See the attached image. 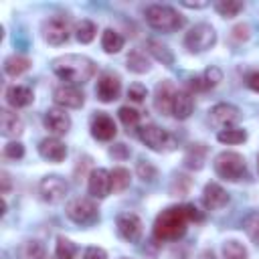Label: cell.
<instances>
[{"mask_svg": "<svg viewBox=\"0 0 259 259\" xmlns=\"http://www.w3.org/2000/svg\"><path fill=\"white\" fill-rule=\"evenodd\" d=\"M53 73L63 79L67 85L87 83L95 75V63L85 55H63L53 63Z\"/></svg>", "mask_w": 259, "mask_h": 259, "instance_id": "cell-1", "label": "cell"}, {"mask_svg": "<svg viewBox=\"0 0 259 259\" xmlns=\"http://www.w3.org/2000/svg\"><path fill=\"white\" fill-rule=\"evenodd\" d=\"M188 214L184 206H168L154 221V239L156 241H178L186 233Z\"/></svg>", "mask_w": 259, "mask_h": 259, "instance_id": "cell-2", "label": "cell"}, {"mask_svg": "<svg viewBox=\"0 0 259 259\" xmlns=\"http://www.w3.org/2000/svg\"><path fill=\"white\" fill-rule=\"evenodd\" d=\"M146 20L152 28L162 32H174L184 26V16L178 14L172 6L166 4H152L146 8Z\"/></svg>", "mask_w": 259, "mask_h": 259, "instance_id": "cell-3", "label": "cell"}, {"mask_svg": "<svg viewBox=\"0 0 259 259\" xmlns=\"http://www.w3.org/2000/svg\"><path fill=\"white\" fill-rule=\"evenodd\" d=\"M214 172L229 180V182H237L245 176L247 172V164H245V158L237 152H221L217 158H214Z\"/></svg>", "mask_w": 259, "mask_h": 259, "instance_id": "cell-4", "label": "cell"}, {"mask_svg": "<svg viewBox=\"0 0 259 259\" xmlns=\"http://www.w3.org/2000/svg\"><path fill=\"white\" fill-rule=\"evenodd\" d=\"M217 42V32L210 24L206 22H200V24H194L186 36H184V47L190 51V53H204L208 51L210 47H214Z\"/></svg>", "mask_w": 259, "mask_h": 259, "instance_id": "cell-5", "label": "cell"}, {"mask_svg": "<svg viewBox=\"0 0 259 259\" xmlns=\"http://www.w3.org/2000/svg\"><path fill=\"white\" fill-rule=\"evenodd\" d=\"M138 138L154 152H166V150L174 148V138L166 130H162L158 125H152V123L150 125H142L138 130Z\"/></svg>", "mask_w": 259, "mask_h": 259, "instance_id": "cell-6", "label": "cell"}, {"mask_svg": "<svg viewBox=\"0 0 259 259\" xmlns=\"http://www.w3.org/2000/svg\"><path fill=\"white\" fill-rule=\"evenodd\" d=\"M65 212H67V217H69L73 223H77V225H91V223H95L97 217H99L97 204H95L93 200H89V198H73V200L67 204Z\"/></svg>", "mask_w": 259, "mask_h": 259, "instance_id": "cell-7", "label": "cell"}, {"mask_svg": "<svg viewBox=\"0 0 259 259\" xmlns=\"http://www.w3.org/2000/svg\"><path fill=\"white\" fill-rule=\"evenodd\" d=\"M42 34H45V40L49 45H63L67 42L69 34H71V26H69V20L65 16H51L49 20L42 22Z\"/></svg>", "mask_w": 259, "mask_h": 259, "instance_id": "cell-8", "label": "cell"}, {"mask_svg": "<svg viewBox=\"0 0 259 259\" xmlns=\"http://www.w3.org/2000/svg\"><path fill=\"white\" fill-rule=\"evenodd\" d=\"M67 182L61 178V176H45L42 180H40V184H38V194H40V198L45 200V202H51V204H55V202H61L63 198H65V194H67Z\"/></svg>", "mask_w": 259, "mask_h": 259, "instance_id": "cell-9", "label": "cell"}, {"mask_svg": "<svg viewBox=\"0 0 259 259\" xmlns=\"http://www.w3.org/2000/svg\"><path fill=\"white\" fill-rule=\"evenodd\" d=\"M208 119L212 125L225 130V127H231L233 123H237L241 119V111H239V107H235L231 103H217L208 111Z\"/></svg>", "mask_w": 259, "mask_h": 259, "instance_id": "cell-10", "label": "cell"}, {"mask_svg": "<svg viewBox=\"0 0 259 259\" xmlns=\"http://www.w3.org/2000/svg\"><path fill=\"white\" fill-rule=\"evenodd\" d=\"M117 225V233L121 239L130 241V243H136L140 237H142V219L136 214V212H121L115 221Z\"/></svg>", "mask_w": 259, "mask_h": 259, "instance_id": "cell-11", "label": "cell"}, {"mask_svg": "<svg viewBox=\"0 0 259 259\" xmlns=\"http://www.w3.org/2000/svg\"><path fill=\"white\" fill-rule=\"evenodd\" d=\"M53 99L57 105L61 107H71V109H79L85 103V95L77 85H59L53 91Z\"/></svg>", "mask_w": 259, "mask_h": 259, "instance_id": "cell-12", "label": "cell"}, {"mask_svg": "<svg viewBox=\"0 0 259 259\" xmlns=\"http://www.w3.org/2000/svg\"><path fill=\"white\" fill-rule=\"evenodd\" d=\"M119 91H121V81L115 73H103L99 79H97V87H95V93H97V99L103 101V103H109L113 99L119 97Z\"/></svg>", "mask_w": 259, "mask_h": 259, "instance_id": "cell-13", "label": "cell"}, {"mask_svg": "<svg viewBox=\"0 0 259 259\" xmlns=\"http://www.w3.org/2000/svg\"><path fill=\"white\" fill-rule=\"evenodd\" d=\"M87 190L95 198H105L113 190L111 188V172H107L105 168H93L89 174Z\"/></svg>", "mask_w": 259, "mask_h": 259, "instance_id": "cell-14", "label": "cell"}, {"mask_svg": "<svg viewBox=\"0 0 259 259\" xmlns=\"http://www.w3.org/2000/svg\"><path fill=\"white\" fill-rule=\"evenodd\" d=\"M176 93H178V89L172 81H160L154 91V107L164 115L172 113V101H174Z\"/></svg>", "mask_w": 259, "mask_h": 259, "instance_id": "cell-15", "label": "cell"}, {"mask_svg": "<svg viewBox=\"0 0 259 259\" xmlns=\"http://www.w3.org/2000/svg\"><path fill=\"white\" fill-rule=\"evenodd\" d=\"M117 134V127H115V121L103 113V111H97L93 117H91V136L95 140H101V142H109L113 140Z\"/></svg>", "mask_w": 259, "mask_h": 259, "instance_id": "cell-16", "label": "cell"}, {"mask_svg": "<svg viewBox=\"0 0 259 259\" xmlns=\"http://www.w3.org/2000/svg\"><path fill=\"white\" fill-rule=\"evenodd\" d=\"M42 123H45V127H47L51 134L63 136V134H67L69 127H71V117H69V113H65V109H61V107H51V109H47V113H45V117H42Z\"/></svg>", "mask_w": 259, "mask_h": 259, "instance_id": "cell-17", "label": "cell"}, {"mask_svg": "<svg viewBox=\"0 0 259 259\" xmlns=\"http://www.w3.org/2000/svg\"><path fill=\"white\" fill-rule=\"evenodd\" d=\"M202 200H204V206H206L208 210H219V208H223V206L229 202V194H227V190H225L221 184L208 182V184L204 186Z\"/></svg>", "mask_w": 259, "mask_h": 259, "instance_id": "cell-18", "label": "cell"}, {"mask_svg": "<svg viewBox=\"0 0 259 259\" xmlns=\"http://www.w3.org/2000/svg\"><path fill=\"white\" fill-rule=\"evenodd\" d=\"M38 154L49 162H63L67 156V148L59 138H45L38 144Z\"/></svg>", "mask_w": 259, "mask_h": 259, "instance_id": "cell-19", "label": "cell"}, {"mask_svg": "<svg viewBox=\"0 0 259 259\" xmlns=\"http://www.w3.org/2000/svg\"><path fill=\"white\" fill-rule=\"evenodd\" d=\"M221 79H223L221 69H217V67H208L202 75L190 79V83H188V91H190V93H192V91H206V89L219 85Z\"/></svg>", "mask_w": 259, "mask_h": 259, "instance_id": "cell-20", "label": "cell"}, {"mask_svg": "<svg viewBox=\"0 0 259 259\" xmlns=\"http://www.w3.org/2000/svg\"><path fill=\"white\" fill-rule=\"evenodd\" d=\"M192 109H194L192 93L188 89H178V93L172 101V115L176 119H186V117H190Z\"/></svg>", "mask_w": 259, "mask_h": 259, "instance_id": "cell-21", "label": "cell"}, {"mask_svg": "<svg viewBox=\"0 0 259 259\" xmlns=\"http://www.w3.org/2000/svg\"><path fill=\"white\" fill-rule=\"evenodd\" d=\"M32 99H34L32 89L26 87V85H10V87L6 89V101H8L12 107H16V109L30 105Z\"/></svg>", "mask_w": 259, "mask_h": 259, "instance_id": "cell-22", "label": "cell"}, {"mask_svg": "<svg viewBox=\"0 0 259 259\" xmlns=\"http://www.w3.org/2000/svg\"><path fill=\"white\" fill-rule=\"evenodd\" d=\"M0 127H2V136L6 138H18L22 134V121L10 109L0 111Z\"/></svg>", "mask_w": 259, "mask_h": 259, "instance_id": "cell-23", "label": "cell"}, {"mask_svg": "<svg viewBox=\"0 0 259 259\" xmlns=\"http://www.w3.org/2000/svg\"><path fill=\"white\" fill-rule=\"evenodd\" d=\"M206 154H208V150L204 144H190L184 154V164L192 170H200L206 162Z\"/></svg>", "mask_w": 259, "mask_h": 259, "instance_id": "cell-24", "label": "cell"}, {"mask_svg": "<svg viewBox=\"0 0 259 259\" xmlns=\"http://www.w3.org/2000/svg\"><path fill=\"white\" fill-rule=\"evenodd\" d=\"M148 51H150V55H152L156 61H160L162 65H166V67L174 65V55H172V51H170L164 42H160V40H156V38H150V40H148Z\"/></svg>", "mask_w": 259, "mask_h": 259, "instance_id": "cell-25", "label": "cell"}, {"mask_svg": "<svg viewBox=\"0 0 259 259\" xmlns=\"http://www.w3.org/2000/svg\"><path fill=\"white\" fill-rule=\"evenodd\" d=\"M30 69V59L22 57V55H12L4 61V73L10 77H18L22 73H26Z\"/></svg>", "mask_w": 259, "mask_h": 259, "instance_id": "cell-26", "label": "cell"}, {"mask_svg": "<svg viewBox=\"0 0 259 259\" xmlns=\"http://www.w3.org/2000/svg\"><path fill=\"white\" fill-rule=\"evenodd\" d=\"M18 259H49V255L38 241H26L18 247Z\"/></svg>", "mask_w": 259, "mask_h": 259, "instance_id": "cell-27", "label": "cell"}, {"mask_svg": "<svg viewBox=\"0 0 259 259\" xmlns=\"http://www.w3.org/2000/svg\"><path fill=\"white\" fill-rule=\"evenodd\" d=\"M101 49L105 51V53H119L121 49H123V36L119 34V32H115V30H111V28H107L105 32H103V36H101Z\"/></svg>", "mask_w": 259, "mask_h": 259, "instance_id": "cell-28", "label": "cell"}, {"mask_svg": "<svg viewBox=\"0 0 259 259\" xmlns=\"http://www.w3.org/2000/svg\"><path fill=\"white\" fill-rule=\"evenodd\" d=\"M95 32H97V26H95L91 20H87V18H83V20H79V22L75 24V38H77L81 45L91 42V40L95 38Z\"/></svg>", "mask_w": 259, "mask_h": 259, "instance_id": "cell-29", "label": "cell"}, {"mask_svg": "<svg viewBox=\"0 0 259 259\" xmlns=\"http://www.w3.org/2000/svg\"><path fill=\"white\" fill-rule=\"evenodd\" d=\"M125 63H127V69L132 71V73H146V71H150V63H148V59H146V55L142 53V51H132L130 55H127V59H125Z\"/></svg>", "mask_w": 259, "mask_h": 259, "instance_id": "cell-30", "label": "cell"}, {"mask_svg": "<svg viewBox=\"0 0 259 259\" xmlns=\"http://www.w3.org/2000/svg\"><path fill=\"white\" fill-rule=\"evenodd\" d=\"M217 140L221 144H243L247 140V132L241 127H225L217 134Z\"/></svg>", "mask_w": 259, "mask_h": 259, "instance_id": "cell-31", "label": "cell"}, {"mask_svg": "<svg viewBox=\"0 0 259 259\" xmlns=\"http://www.w3.org/2000/svg\"><path fill=\"white\" fill-rule=\"evenodd\" d=\"M214 10L221 16H225V18H233V16H237L243 10V2H237V0H219V2H214Z\"/></svg>", "mask_w": 259, "mask_h": 259, "instance_id": "cell-32", "label": "cell"}, {"mask_svg": "<svg viewBox=\"0 0 259 259\" xmlns=\"http://www.w3.org/2000/svg\"><path fill=\"white\" fill-rule=\"evenodd\" d=\"M55 255H57V259H73L77 255V245L65 237H59L57 245H55Z\"/></svg>", "mask_w": 259, "mask_h": 259, "instance_id": "cell-33", "label": "cell"}, {"mask_svg": "<svg viewBox=\"0 0 259 259\" xmlns=\"http://www.w3.org/2000/svg\"><path fill=\"white\" fill-rule=\"evenodd\" d=\"M130 170H125V168H113L111 170V188H113V192H121V190H125L127 186H130Z\"/></svg>", "mask_w": 259, "mask_h": 259, "instance_id": "cell-34", "label": "cell"}, {"mask_svg": "<svg viewBox=\"0 0 259 259\" xmlns=\"http://www.w3.org/2000/svg\"><path fill=\"white\" fill-rule=\"evenodd\" d=\"M223 257L225 259H247V249L239 241H227L223 245Z\"/></svg>", "mask_w": 259, "mask_h": 259, "instance_id": "cell-35", "label": "cell"}, {"mask_svg": "<svg viewBox=\"0 0 259 259\" xmlns=\"http://www.w3.org/2000/svg\"><path fill=\"white\" fill-rule=\"evenodd\" d=\"M117 115H119L121 123H123L127 130H134V127H138V123H140V111H138V109H134V107H130V105L119 107Z\"/></svg>", "mask_w": 259, "mask_h": 259, "instance_id": "cell-36", "label": "cell"}, {"mask_svg": "<svg viewBox=\"0 0 259 259\" xmlns=\"http://www.w3.org/2000/svg\"><path fill=\"white\" fill-rule=\"evenodd\" d=\"M243 229L249 235V239L259 247V212L247 214V219L243 221Z\"/></svg>", "mask_w": 259, "mask_h": 259, "instance_id": "cell-37", "label": "cell"}, {"mask_svg": "<svg viewBox=\"0 0 259 259\" xmlns=\"http://www.w3.org/2000/svg\"><path fill=\"white\" fill-rule=\"evenodd\" d=\"M136 172H138V176H140L144 182H154V178L158 176V170H156L150 162H140L138 168H136Z\"/></svg>", "mask_w": 259, "mask_h": 259, "instance_id": "cell-38", "label": "cell"}, {"mask_svg": "<svg viewBox=\"0 0 259 259\" xmlns=\"http://www.w3.org/2000/svg\"><path fill=\"white\" fill-rule=\"evenodd\" d=\"M146 95H148V89H146L142 83H132V85L127 87V97H130L134 103H142V101L146 99Z\"/></svg>", "mask_w": 259, "mask_h": 259, "instance_id": "cell-39", "label": "cell"}, {"mask_svg": "<svg viewBox=\"0 0 259 259\" xmlns=\"http://www.w3.org/2000/svg\"><path fill=\"white\" fill-rule=\"evenodd\" d=\"M4 156L6 158H12V160H18L24 156V146L20 142H8L4 146Z\"/></svg>", "mask_w": 259, "mask_h": 259, "instance_id": "cell-40", "label": "cell"}, {"mask_svg": "<svg viewBox=\"0 0 259 259\" xmlns=\"http://www.w3.org/2000/svg\"><path fill=\"white\" fill-rule=\"evenodd\" d=\"M188 186H190V180H188L186 176H176V180H174V184H172V190H174V192L178 190V194H186V192H188Z\"/></svg>", "mask_w": 259, "mask_h": 259, "instance_id": "cell-41", "label": "cell"}, {"mask_svg": "<svg viewBox=\"0 0 259 259\" xmlns=\"http://www.w3.org/2000/svg\"><path fill=\"white\" fill-rule=\"evenodd\" d=\"M83 259H107V253L101 247H87L83 253Z\"/></svg>", "mask_w": 259, "mask_h": 259, "instance_id": "cell-42", "label": "cell"}, {"mask_svg": "<svg viewBox=\"0 0 259 259\" xmlns=\"http://www.w3.org/2000/svg\"><path fill=\"white\" fill-rule=\"evenodd\" d=\"M245 83H247V87H249L251 91L259 93V71H251V73H247Z\"/></svg>", "mask_w": 259, "mask_h": 259, "instance_id": "cell-43", "label": "cell"}, {"mask_svg": "<svg viewBox=\"0 0 259 259\" xmlns=\"http://www.w3.org/2000/svg\"><path fill=\"white\" fill-rule=\"evenodd\" d=\"M109 154H111L113 158H119V160H123V158H127V156H130V150L125 148V144H115V146L109 150Z\"/></svg>", "mask_w": 259, "mask_h": 259, "instance_id": "cell-44", "label": "cell"}, {"mask_svg": "<svg viewBox=\"0 0 259 259\" xmlns=\"http://www.w3.org/2000/svg\"><path fill=\"white\" fill-rule=\"evenodd\" d=\"M233 36H235L237 40H247V38H249V26H247V24H237V26L233 28Z\"/></svg>", "mask_w": 259, "mask_h": 259, "instance_id": "cell-45", "label": "cell"}, {"mask_svg": "<svg viewBox=\"0 0 259 259\" xmlns=\"http://www.w3.org/2000/svg\"><path fill=\"white\" fill-rule=\"evenodd\" d=\"M184 208H186V214H188V221H196V223H200L204 217H202V212L194 206V204H184Z\"/></svg>", "mask_w": 259, "mask_h": 259, "instance_id": "cell-46", "label": "cell"}, {"mask_svg": "<svg viewBox=\"0 0 259 259\" xmlns=\"http://www.w3.org/2000/svg\"><path fill=\"white\" fill-rule=\"evenodd\" d=\"M2 194H8V190H10V176H8V172H4L2 170Z\"/></svg>", "mask_w": 259, "mask_h": 259, "instance_id": "cell-47", "label": "cell"}, {"mask_svg": "<svg viewBox=\"0 0 259 259\" xmlns=\"http://www.w3.org/2000/svg\"><path fill=\"white\" fill-rule=\"evenodd\" d=\"M198 259H214V255H212V251L206 249V251H202V253L198 255Z\"/></svg>", "mask_w": 259, "mask_h": 259, "instance_id": "cell-48", "label": "cell"}, {"mask_svg": "<svg viewBox=\"0 0 259 259\" xmlns=\"http://www.w3.org/2000/svg\"><path fill=\"white\" fill-rule=\"evenodd\" d=\"M257 170H259V158H257Z\"/></svg>", "mask_w": 259, "mask_h": 259, "instance_id": "cell-49", "label": "cell"}]
</instances>
